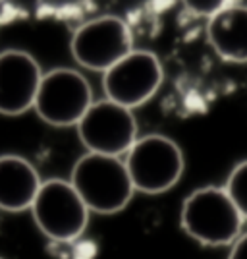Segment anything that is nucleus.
I'll return each mask as SVG.
<instances>
[{"label":"nucleus","mask_w":247,"mask_h":259,"mask_svg":"<svg viewBox=\"0 0 247 259\" xmlns=\"http://www.w3.org/2000/svg\"><path fill=\"white\" fill-rule=\"evenodd\" d=\"M70 184L83 199L87 209L101 215L124 211L135 194L124 159L95 153H85L75 161Z\"/></svg>","instance_id":"f03ea898"},{"label":"nucleus","mask_w":247,"mask_h":259,"mask_svg":"<svg viewBox=\"0 0 247 259\" xmlns=\"http://www.w3.org/2000/svg\"><path fill=\"white\" fill-rule=\"evenodd\" d=\"M43 180L27 159L0 155V211L22 213L31 209Z\"/></svg>","instance_id":"9d476101"},{"label":"nucleus","mask_w":247,"mask_h":259,"mask_svg":"<svg viewBox=\"0 0 247 259\" xmlns=\"http://www.w3.org/2000/svg\"><path fill=\"white\" fill-rule=\"evenodd\" d=\"M93 89L83 74L72 68H54L43 76L33 110L54 128L77 126L91 108Z\"/></svg>","instance_id":"39448f33"},{"label":"nucleus","mask_w":247,"mask_h":259,"mask_svg":"<svg viewBox=\"0 0 247 259\" xmlns=\"http://www.w3.org/2000/svg\"><path fill=\"white\" fill-rule=\"evenodd\" d=\"M124 162L135 192L149 195L172 190L185 168L180 145L161 134L139 138L124 157Z\"/></svg>","instance_id":"7ed1b4c3"},{"label":"nucleus","mask_w":247,"mask_h":259,"mask_svg":"<svg viewBox=\"0 0 247 259\" xmlns=\"http://www.w3.org/2000/svg\"><path fill=\"white\" fill-rule=\"evenodd\" d=\"M75 130L87 153L105 157L122 159L139 140L133 112L108 99L95 101Z\"/></svg>","instance_id":"0eeeda50"},{"label":"nucleus","mask_w":247,"mask_h":259,"mask_svg":"<svg viewBox=\"0 0 247 259\" xmlns=\"http://www.w3.org/2000/svg\"><path fill=\"white\" fill-rule=\"evenodd\" d=\"M180 227L201 246L222 248L232 246L241 236L243 217L224 188L205 186L183 199Z\"/></svg>","instance_id":"f257e3e1"},{"label":"nucleus","mask_w":247,"mask_h":259,"mask_svg":"<svg viewBox=\"0 0 247 259\" xmlns=\"http://www.w3.org/2000/svg\"><path fill=\"white\" fill-rule=\"evenodd\" d=\"M70 51L79 66L105 74L135 49L128 23L118 16H101L75 29Z\"/></svg>","instance_id":"423d86ee"},{"label":"nucleus","mask_w":247,"mask_h":259,"mask_svg":"<svg viewBox=\"0 0 247 259\" xmlns=\"http://www.w3.org/2000/svg\"><path fill=\"white\" fill-rule=\"evenodd\" d=\"M207 41L222 60L247 62V6L228 2L207 22Z\"/></svg>","instance_id":"9b49d317"},{"label":"nucleus","mask_w":247,"mask_h":259,"mask_svg":"<svg viewBox=\"0 0 247 259\" xmlns=\"http://www.w3.org/2000/svg\"><path fill=\"white\" fill-rule=\"evenodd\" d=\"M35 225L53 242H74L87 228L89 209L70 180H44L31 205Z\"/></svg>","instance_id":"20e7f679"},{"label":"nucleus","mask_w":247,"mask_h":259,"mask_svg":"<svg viewBox=\"0 0 247 259\" xmlns=\"http://www.w3.org/2000/svg\"><path fill=\"white\" fill-rule=\"evenodd\" d=\"M0 259H2V257H0Z\"/></svg>","instance_id":"2eb2a0df"},{"label":"nucleus","mask_w":247,"mask_h":259,"mask_svg":"<svg viewBox=\"0 0 247 259\" xmlns=\"http://www.w3.org/2000/svg\"><path fill=\"white\" fill-rule=\"evenodd\" d=\"M162 79L159 56L151 51H133L103 74V91L105 99L133 110L155 97Z\"/></svg>","instance_id":"6e6552de"},{"label":"nucleus","mask_w":247,"mask_h":259,"mask_svg":"<svg viewBox=\"0 0 247 259\" xmlns=\"http://www.w3.org/2000/svg\"><path fill=\"white\" fill-rule=\"evenodd\" d=\"M224 190L239 211V215L243 217V221H247V161L237 162L232 168Z\"/></svg>","instance_id":"f8f14e48"},{"label":"nucleus","mask_w":247,"mask_h":259,"mask_svg":"<svg viewBox=\"0 0 247 259\" xmlns=\"http://www.w3.org/2000/svg\"><path fill=\"white\" fill-rule=\"evenodd\" d=\"M228 259H247V234H241L236 242L232 244Z\"/></svg>","instance_id":"4468645a"},{"label":"nucleus","mask_w":247,"mask_h":259,"mask_svg":"<svg viewBox=\"0 0 247 259\" xmlns=\"http://www.w3.org/2000/svg\"><path fill=\"white\" fill-rule=\"evenodd\" d=\"M187 4V10L191 12L193 16H199V18H207V20H211V18H215L218 12L224 8L228 2H222V0H211V2H199V0H193V2H185Z\"/></svg>","instance_id":"ddd939ff"},{"label":"nucleus","mask_w":247,"mask_h":259,"mask_svg":"<svg viewBox=\"0 0 247 259\" xmlns=\"http://www.w3.org/2000/svg\"><path fill=\"white\" fill-rule=\"evenodd\" d=\"M39 62L25 51L10 49L0 53V114L20 116L35 107L43 81Z\"/></svg>","instance_id":"1a4fd4ad"}]
</instances>
